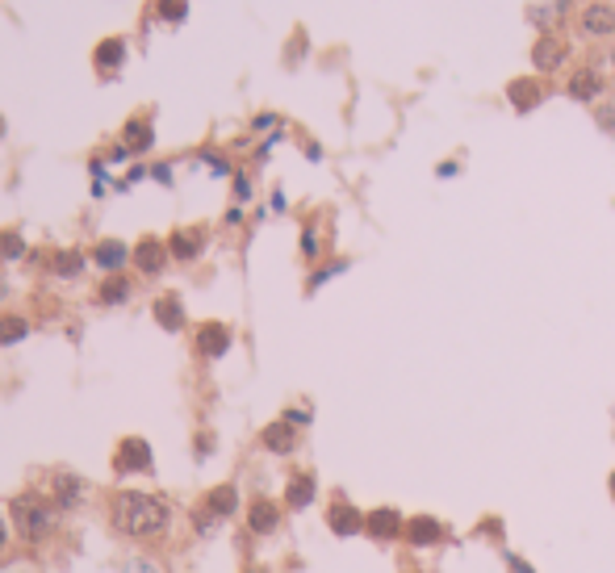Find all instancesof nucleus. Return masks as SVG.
Segmentation results:
<instances>
[{
	"instance_id": "22",
	"label": "nucleus",
	"mask_w": 615,
	"mask_h": 573,
	"mask_svg": "<svg viewBox=\"0 0 615 573\" xmlns=\"http://www.w3.org/2000/svg\"><path fill=\"white\" fill-rule=\"evenodd\" d=\"M76 498H80V481L71 478V473L55 478V506H59V511H68V506H76Z\"/></svg>"
},
{
	"instance_id": "5",
	"label": "nucleus",
	"mask_w": 615,
	"mask_h": 573,
	"mask_svg": "<svg viewBox=\"0 0 615 573\" xmlns=\"http://www.w3.org/2000/svg\"><path fill=\"white\" fill-rule=\"evenodd\" d=\"M113 469L118 473H143V469H151V448H147V439H122V448H118V456H113Z\"/></svg>"
},
{
	"instance_id": "30",
	"label": "nucleus",
	"mask_w": 615,
	"mask_h": 573,
	"mask_svg": "<svg viewBox=\"0 0 615 573\" xmlns=\"http://www.w3.org/2000/svg\"><path fill=\"white\" fill-rule=\"evenodd\" d=\"M506 565H511V569L515 573H536L532 565H528V561H520V557H511V553H506Z\"/></svg>"
},
{
	"instance_id": "19",
	"label": "nucleus",
	"mask_w": 615,
	"mask_h": 573,
	"mask_svg": "<svg viewBox=\"0 0 615 573\" xmlns=\"http://www.w3.org/2000/svg\"><path fill=\"white\" fill-rule=\"evenodd\" d=\"M506 96L515 101V110H532L536 101H540V84L536 80H515L511 88H506Z\"/></svg>"
},
{
	"instance_id": "31",
	"label": "nucleus",
	"mask_w": 615,
	"mask_h": 573,
	"mask_svg": "<svg viewBox=\"0 0 615 573\" xmlns=\"http://www.w3.org/2000/svg\"><path fill=\"white\" fill-rule=\"evenodd\" d=\"M285 423H310V414H306V410H289Z\"/></svg>"
},
{
	"instance_id": "17",
	"label": "nucleus",
	"mask_w": 615,
	"mask_h": 573,
	"mask_svg": "<svg viewBox=\"0 0 615 573\" xmlns=\"http://www.w3.org/2000/svg\"><path fill=\"white\" fill-rule=\"evenodd\" d=\"M155 318H160V327H164V331H180V327H184V315H180V301L176 298H160V301H155Z\"/></svg>"
},
{
	"instance_id": "24",
	"label": "nucleus",
	"mask_w": 615,
	"mask_h": 573,
	"mask_svg": "<svg viewBox=\"0 0 615 573\" xmlns=\"http://www.w3.org/2000/svg\"><path fill=\"white\" fill-rule=\"evenodd\" d=\"M126 298H130V281H126V276H110V281L101 285V301H105V306H118V301H126Z\"/></svg>"
},
{
	"instance_id": "32",
	"label": "nucleus",
	"mask_w": 615,
	"mask_h": 573,
	"mask_svg": "<svg viewBox=\"0 0 615 573\" xmlns=\"http://www.w3.org/2000/svg\"><path fill=\"white\" fill-rule=\"evenodd\" d=\"M4 540H9V532H4V519H0V548H4Z\"/></svg>"
},
{
	"instance_id": "10",
	"label": "nucleus",
	"mask_w": 615,
	"mask_h": 573,
	"mask_svg": "<svg viewBox=\"0 0 615 573\" xmlns=\"http://www.w3.org/2000/svg\"><path fill=\"white\" fill-rule=\"evenodd\" d=\"M310 503H315V478L310 473H293L285 486V506L289 511H306Z\"/></svg>"
},
{
	"instance_id": "14",
	"label": "nucleus",
	"mask_w": 615,
	"mask_h": 573,
	"mask_svg": "<svg viewBox=\"0 0 615 573\" xmlns=\"http://www.w3.org/2000/svg\"><path fill=\"white\" fill-rule=\"evenodd\" d=\"M532 59H536V68H540V71H553V68H561L565 46H561L557 38H540V42H536V51H532Z\"/></svg>"
},
{
	"instance_id": "11",
	"label": "nucleus",
	"mask_w": 615,
	"mask_h": 573,
	"mask_svg": "<svg viewBox=\"0 0 615 573\" xmlns=\"http://www.w3.org/2000/svg\"><path fill=\"white\" fill-rule=\"evenodd\" d=\"M247 523H251V532H256V536H268V532H276L281 511H276L268 498H256V503H251V511H247Z\"/></svg>"
},
{
	"instance_id": "29",
	"label": "nucleus",
	"mask_w": 615,
	"mask_h": 573,
	"mask_svg": "<svg viewBox=\"0 0 615 573\" xmlns=\"http://www.w3.org/2000/svg\"><path fill=\"white\" fill-rule=\"evenodd\" d=\"M126 573H160V569L147 565V561H126Z\"/></svg>"
},
{
	"instance_id": "2",
	"label": "nucleus",
	"mask_w": 615,
	"mask_h": 573,
	"mask_svg": "<svg viewBox=\"0 0 615 573\" xmlns=\"http://www.w3.org/2000/svg\"><path fill=\"white\" fill-rule=\"evenodd\" d=\"M59 506H46L38 498V494H26V498H17L13 503V519H17V528L26 536H42L46 528H51V519H55Z\"/></svg>"
},
{
	"instance_id": "8",
	"label": "nucleus",
	"mask_w": 615,
	"mask_h": 573,
	"mask_svg": "<svg viewBox=\"0 0 615 573\" xmlns=\"http://www.w3.org/2000/svg\"><path fill=\"white\" fill-rule=\"evenodd\" d=\"M226 348H231V327L226 323H205L197 331V352L201 356H226Z\"/></svg>"
},
{
	"instance_id": "12",
	"label": "nucleus",
	"mask_w": 615,
	"mask_h": 573,
	"mask_svg": "<svg viewBox=\"0 0 615 573\" xmlns=\"http://www.w3.org/2000/svg\"><path fill=\"white\" fill-rule=\"evenodd\" d=\"M164 256H168V247L160 243V239H143V243L135 247V264L143 273H160V268H164Z\"/></svg>"
},
{
	"instance_id": "15",
	"label": "nucleus",
	"mask_w": 615,
	"mask_h": 573,
	"mask_svg": "<svg viewBox=\"0 0 615 573\" xmlns=\"http://www.w3.org/2000/svg\"><path fill=\"white\" fill-rule=\"evenodd\" d=\"M168 251L176 259H193L197 251H201V231H176L172 239H168Z\"/></svg>"
},
{
	"instance_id": "27",
	"label": "nucleus",
	"mask_w": 615,
	"mask_h": 573,
	"mask_svg": "<svg viewBox=\"0 0 615 573\" xmlns=\"http://www.w3.org/2000/svg\"><path fill=\"white\" fill-rule=\"evenodd\" d=\"M80 264H84V259L76 256V251H63V256L55 259V273H63V276H76V273H80Z\"/></svg>"
},
{
	"instance_id": "6",
	"label": "nucleus",
	"mask_w": 615,
	"mask_h": 573,
	"mask_svg": "<svg viewBox=\"0 0 615 573\" xmlns=\"http://www.w3.org/2000/svg\"><path fill=\"white\" fill-rule=\"evenodd\" d=\"M234 506H239V494H234V486H218V490H209L205 494V503H201V528L209 532L214 528V519H226L234 515Z\"/></svg>"
},
{
	"instance_id": "9",
	"label": "nucleus",
	"mask_w": 615,
	"mask_h": 573,
	"mask_svg": "<svg viewBox=\"0 0 615 573\" xmlns=\"http://www.w3.org/2000/svg\"><path fill=\"white\" fill-rule=\"evenodd\" d=\"M260 444L268 452H276V456H285V452L298 448V431H293V423H285V419H281V423H268V427H264Z\"/></svg>"
},
{
	"instance_id": "7",
	"label": "nucleus",
	"mask_w": 615,
	"mask_h": 573,
	"mask_svg": "<svg viewBox=\"0 0 615 573\" xmlns=\"http://www.w3.org/2000/svg\"><path fill=\"white\" fill-rule=\"evenodd\" d=\"M327 528L335 536H360V532H365V515H360L352 503L335 498V503H331V511H327Z\"/></svg>"
},
{
	"instance_id": "26",
	"label": "nucleus",
	"mask_w": 615,
	"mask_h": 573,
	"mask_svg": "<svg viewBox=\"0 0 615 573\" xmlns=\"http://www.w3.org/2000/svg\"><path fill=\"white\" fill-rule=\"evenodd\" d=\"M189 13V0H160V17L164 21H184Z\"/></svg>"
},
{
	"instance_id": "16",
	"label": "nucleus",
	"mask_w": 615,
	"mask_h": 573,
	"mask_svg": "<svg viewBox=\"0 0 615 573\" xmlns=\"http://www.w3.org/2000/svg\"><path fill=\"white\" fill-rule=\"evenodd\" d=\"M151 122H143V118H135V122H126V130H122V147L126 151H147L151 147Z\"/></svg>"
},
{
	"instance_id": "13",
	"label": "nucleus",
	"mask_w": 615,
	"mask_h": 573,
	"mask_svg": "<svg viewBox=\"0 0 615 573\" xmlns=\"http://www.w3.org/2000/svg\"><path fill=\"white\" fill-rule=\"evenodd\" d=\"M582 29L594 34V38L611 34V29H615V9H607V4H590L586 13H582Z\"/></svg>"
},
{
	"instance_id": "4",
	"label": "nucleus",
	"mask_w": 615,
	"mask_h": 573,
	"mask_svg": "<svg viewBox=\"0 0 615 573\" xmlns=\"http://www.w3.org/2000/svg\"><path fill=\"white\" fill-rule=\"evenodd\" d=\"M365 532H369L373 540L390 544V540H398V536L406 532V523H402V515H398L394 506H377V511L365 519Z\"/></svg>"
},
{
	"instance_id": "18",
	"label": "nucleus",
	"mask_w": 615,
	"mask_h": 573,
	"mask_svg": "<svg viewBox=\"0 0 615 573\" xmlns=\"http://www.w3.org/2000/svg\"><path fill=\"white\" fill-rule=\"evenodd\" d=\"M126 59V42L122 38H105L101 46H96V68H105V71H113L118 63Z\"/></svg>"
},
{
	"instance_id": "3",
	"label": "nucleus",
	"mask_w": 615,
	"mask_h": 573,
	"mask_svg": "<svg viewBox=\"0 0 615 573\" xmlns=\"http://www.w3.org/2000/svg\"><path fill=\"white\" fill-rule=\"evenodd\" d=\"M402 536L410 540V548H431V544H444V540H448V528L431 515H414Z\"/></svg>"
},
{
	"instance_id": "28",
	"label": "nucleus",
	"mask_w": 615,
	"mask_h": 573,
	"mask_svg": "<svg viewBox=\"0 0 615 573\" xmlns=\"http://www.w3.org/2000/svg\"><path fill=\"white\" fill-rule=\"evenodd\" d=\"M301 251H306V256H318V239H315V231H306V234H301Z\"/></svg>"
},
{
	"instance_id": "20",
	"label": "nucleus",
	"mask_w": 615,
	"mask_h": 573,
	"mask_svg": "<svg viewBox=\"0 0 615 573\" xmlns=\"http://www.w3.org/2000/svg\"><path fill=\"white\" fill-rule=\"evenodd\" d=\"M93 259L101 264V268H122L126 259H130V251H126V243H113V239H110V243H101V247H96Z\"/></svg>"
},
{
	"instance_id": "23",
	"label": "nucleus",
	"mask_w": 615,
	"mask_h": 573,
	"mask_svg": "<svg viewBox=\"0 0 615 573\" xmlns=\"http://www.w3.org/2000/svg\"><path fill=\"white\" fill-rule=\"evenodd\" d=\"M29 335V323L17 315H4L0 318V343H21Z\"/></svg>"
},
{
	"instance_id": "33",
	"label": "nucleus",
	"mask_w": 615,
	"mask_h": 573,
	"mask_svg": "<svg viewBox=\"0 0 615 573\" xmlns=\"http://www.w3.org/2000/svg\"><path fill=\"white\" fill-rule=\"evenodd\" d=\"M607 490H611V498H615V469H611V478H607Z\"/></svg>"
},
{
	"instance_id": "21",
	"label": "nucleus",
	"mask_w": 615,
	"mask_h": 573,
	"mask_svg": "<svg viewBox=\"0 0 615 573\" xmlns=\"http://www.w3.org/2000/svg\"><path fill=\"white\" fill-rule=\"evenodd\" d=\"M599 88H603V80L594 71H578L574 80H570V96L574 101H590V96H599Z\"/></svg>"
},
{
	"instance_id": "25",
	"label": "nucleus",
	"mask_w": 615,
	"mask_h": 573,
	"mask_svg": "<svg viewBox=\"0 0 615 573\" xmlns=\"http://www.w3.org/2000/svg\"><path fill=\"white\" fill-rule=\"evenodd\" d=\"M0 256H9V259L26 256V243H21V234H13V231L0 234Z\"/></svg>"
},
{
	"instance_id": "1",
	"label": "nucleus",
	"mask_w": 615,
	"mask_h": 573,
	"mask_svg": "<svg viewBox=\"0 0 615 573\" xmlns=\"http://www.w3.org/2000/svg\"><path fill=\"white\" fill-rule=\"evenodd\" d=\"M168 511L164 498H155V494H138V490H122L113 498V523H118V532L126 536H160L168 528Z\"/></svg>"
},
{
	"instance_id": "34",
	"label": "nucleus",
	"mask_w": 615,
	"mask_h": 573,
	"mask_svg": "<svg viewBox=\"0 0 615 573\" xmlns=\"http://www.w3.org/2000/svg\"><path fill=\"white\" fill-rule=\"evenodd\" d=\"M0 135H4V122H0Z\"/></svg>"
}]
</instances>
